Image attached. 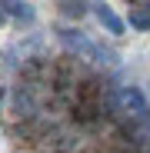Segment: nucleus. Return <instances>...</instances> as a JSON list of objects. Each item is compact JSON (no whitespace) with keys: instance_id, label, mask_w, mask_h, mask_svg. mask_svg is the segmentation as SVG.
I'll list each match as a JSON object with an SVG mask.
<instances>
[{"instance_id":"obj_2","label":"nucleus","mask_w":150,"mask_h":153,"mask_svg":"<svg viewBox=\"0 0 150 153\" xmlns=\"http://www.w3.org/2000/svg\"><path fill=\"white\" fill-rule=\"evenodd\" d=\"M93 13H97V20H100V27H107V33H113V37H120V33H123V20H120L110 7L93 4Z\"/></svg>"},{"instance_id":"obj_5","label":"nucleus","mask_w":150,"mask_h":153,"mask_svg":"<svg viewBox=\"0 0 150 153\" xmlns=\"http://www.w3.org/2000/svg\"><path fill=\"white\" fill-rule=\"evenodd\" d=\"M87 0H60V13L63 17H73V20H80V17H87Z\"/></svg>"},{"instance_id":"obj_6","label":"nucleus","mask_w":150,"mask_h":153,"mask_svg":"<svg viewBox=\"0 0 150 153\" xmlns=\"http://www.w3.org/2000/svg\"><path fill=\"white\" fill-rule=\"evenodd\" d=\"M4 20H7V7H4V4H0V23H4Z\"/></svg>"},{"instance_id":"obj_4","label":"nucleus","mask_w":150,"mask_h":153,"mask_svg":"<svg viewBox=\"0 0 150 153\" xmlns=\"http://www.w3.org/2000/svg\"><path fill=\"white\" fill-rule=\"evenodd\" d=\"M4 7H7V13H13L17 20L34 23V10H30V4H23V0H4Z\"/></svg>"},{"instance_id":"obj_1","label":"nucleus","mask_w":150,"mask_h":153,"mask_svg":"<svg viewBox=\"0 0 150 153\" xmlns=\"http://www.w3.org/2000/svg\"><path fill=\"white\" fill-rule=\"evenodd\" d=\"M117 97H120V103H123L127 113H134V117H140V120H150V107H147V100H143V93H140L137 87H120Z\"/></svg>"},{"instance_id":"obj_3","label":"nucleus","mask_w":150,"mask_h":153,"mask_svg":"<svg viewBox=\"0 0 150 153\" xmlns=\"http://www.w3.org/2000/svg\"><path fill=\"white\" fill-rule=\"evenodd\" d=\"M130 27L150 30V4H130Z\"/></svg>"}]
</instances>
